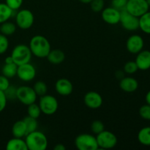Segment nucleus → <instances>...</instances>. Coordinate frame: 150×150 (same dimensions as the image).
<instances>
[{
    "instance_id": "1",
    "label": "nucleus",
    "mask_w": 150,
    "mask_h": 150,
    "mask_svg": "<svg viewBox=\"0 0 150 150\" xmlns=\"http://www.w3.org/2000/svg\"><path fill=\"white\" fill-rule=\"evenodd\" d=\"M32 55L38 58H46L51 50V44L45 37L42 35H35L30 40L29 45Z\"/></svg>"
},
{
    "instance_id": "2",
    "label": "nucleus",
    "mask_w": 150,
    "mask_h": 150,
    "mask_svg": "<svg viewBox=\"0 0 150 150\" xmlns=\"http://www.w3.org/2000/svg\"><path fill=\"white\" fill-rule=\"evenodd\" d=\"M25 142L29 150H45L48 147V139L43 133L38 130L28 133Z\"/></svg>"
},
{
    "instance_id": "3",
    "label": "nucleus",
    "mask_w": 150,
    "mask_h": 150,
    "mask_svg": "<svg viewBox=\"0 0 150 150\" xmlns=\"http://www.w3.org/2000/svg\"><path fill=\"white\" fill-rule=\"evenodd\" d=\"M10 56L13 58L15 64L18 66L29 62L32 59V54L29 45L25 44H18L14 47Z\"/></svg>"
},
{
    "instance_id": "4",
    "label": "nucleus",
    "mask_w": 150,
    "mask_h": 150,
    "mask_svg": "<svg viewBox=\"0 0 150 150\" xmlns=\"http://www.w3.org/2000/svg\"><path fill=\"white\" fill-rule=\"evenodd\" d=\"M75 146L79 150H97L99 149L96 137L88 133L79 135L75 139Z\"/></svg>"
},
{
    "instance_id": "5",
    "label": "nucleus",
    "mask_w": 150,
    "mask_h": 150,
    "mask_svg": "<svg viewBox=\"0 0 150 150\" xmlns=\"http://www.w3.org/2000/svg\"><path fill=\"white\" fill-rule=\"evenodd\" d=\"M39 106L42 113L44 114L52 115L55 114L58 109V100L53 95L45 94L40 98Z\"/></svg>"
},
{
    "instance_id": "6",
    "label": "nucleus",
    "mask_w": 150,
    "mask_h": 150,
    "mask_svg": "<svg viewBox=\"0 0 150 150\" xmlns=\"http://www.w3.org/2000/svg\"><path fill=\"white\" fill-rule=\"evenodd\" d=\"M99 149H109L115 147L117 144V137L114 133L104 130L96 136Z\"/></svg>"
},
{
    "instance_id": "7",
    "label": "nucleus",
    "mask_w": 150,
    "mask_h": 150,
    "mask_svg": "<svg viewBox=\"0 0 150 150\" xmlns=\"http://www.w3.org/2000/svg\"><path fill=\"white\" fill-rule=\"evenodd\" d=\"M37 98L38 95L35 93L33 87L21 86L16 89V99L18 100L23 105H29L35 103Z\"/></svg>"
},
{
    "instance_id": "8",
    "label": "nucleus",
    "mask_w": 150,
    "mask_h": 150,
    "mask_svg": "<svg viewBox=\"0 0 150 150\" xmlns=\"http://www.w3.org/2000/svg\"><path fill=\"white\" fill-rule=\"evenodd\" d=\"M16 26L21 29H30L34 24L35 16L32 11L27 9L19 10L16 16Z\"/></svg>"
},
{
    "instance_id": "9",
    "label": "nucleus",
    "mask_w": 150,
    "mask_h": 150,
    "mask_svg": "<svg viewBox=\"0 0 150 150\" xmlns=\"http://www.w3.org/2000/svg\"><path fill=\"white\" fill-rule=\"evenodd\" d=\"M149 9L146 0H128L125 7L128 13L138 18L149 11Z\"/></svg>"
},
{
    "instance_id": "10",
    "label": "nucleus",
    "mask_w": 150,
    "mask_h": 150,
    "mask_svg": "<svg viewBox=\"0 0 150 150\" xmlns=\"http://www.w3.org/2000/svg\"><path fill=\"white\" fill-rule=\"evenodd\" d=\"M120 23L127 31H136L139 29V18L130 14L125 9L120 11Z\"/></svg>"
},
{
    "instance_id": "11",
    "label": "nucleus",
    "mask_w": 150,
    "mask_h": 150,
    "mask_svg": "<svg viewBox=\"0 0 150 150\" xmlns=\"http://www.w3.org/2000/svg\"><path fill=\"white\" fill-rule=\"evenodd\" d=\"M20 80L25 82H29L33 80L36 76V69L29 62L18 66L17 74Z\"/></svg>"
},
{
    "instance_id": "12",
    "label": "nucleus",
    "mask_w": 150,
    "mask_h": 150,
    "mask_svg": "<svg viewBox=\"0 0 150 150\" xmlns=\"http://www.w3.org/2000/svg\"><path fill=\"white\" fill-rule=\"evenodd\" d=\"M144 45V41L142 36L139 35H133L129 37L126 42V48L128 52L133 54H137L142 51Z\"/></svg>"
},
{
    "instance_id": "13",
    "label": "nucleus",
    "mask_w": 150,
    "mask_h": 150,
    "mask_svg": "<svg viewBox=\"0 0 150 150\" xmlns=\"http://www.w3.org/2000/svg\"><path fill=\"white\" fill-rule=\"evenodd\" d=\"M101 17L104 22L108 24H118L120 21V11L113 7H106L101 12Z\"/></svg>"
},
{
    "instance_id": "14",
    "label": "nucleus",
    "mask_w": 150,
    "mask_h": 150,
    "mask_svg": "<svg viewBox=\"0 0 150 150\" xmlns=\"http://www.w3.org/2000/svg\"><path fill=\"white\" fill-rule=\"evenodd\" d=\"M83 103L88 108L91 109H97L102 105L103 98L98 92L90 91L83 97Z\"/></svg>"
},
{
    "instance_id": "15",
    "label": "nucleus",
    "mask_w": 150,
    "mask_h": 150,
    "mask_svg": "<svg viewBox=\"0 0 150 150\" xmlns=\"http://www.w3.org/2000/svg\"><path fill=\"white\" fill-rule=\"evenodd\" d=\"M55 89L59 95L62 96H67L73 92V83L67 79H60L56 82Z\"/></svg>"
},
{
    "instance_id": "16",
    "label": "nucleus",
    "mask_w": 150,
    "mask_h": 150,
    "mask_svg": "<svg viewBox=\"0 0 150 150\" xmlns=\"http://www.w3.org/2000/svg\"><path fill=\"white\" fill-rule=\"evenodd\" d=\"M138 68L140 70H147L150 68V51L142 50L138 53L136 60Z\"/></svg>"
},
{
    "instance_id": "17",
    "label": "nucleus",
    "mask_w": 150,
    "mask_h": 150,
    "mask_svg": "<svg viewBox=\"0 0 150 150\" xmlns=\"http://www.w3.org/2000/svg\"><path fill=\"white\" fill-rule=\"evenodd\" d=\"M120 87L127 93L136 92L139 88V82L133 77H124L120 80Z\"/></svg>"
},
{
    "instance_id": "18",
    "label": "nucleus",
    "mask_w": 150,
    "mask_h": 150,
    "mask_svg": "<svg viewBox=\"0 0 150 150\" xmlns=\"http://www.w3.org/2000/svg\"><path fill=\"white\" fill-rule=\"evenodd\" d=\"M46 58L51 64H59L65 59V54L60 49H53L49 51Z\"/></svg>"
},
{
    "instance_id": "19",
    "label": "nucleus",
    "mask_w": 150,
    "mask_h": 150,
    "mask_svg": "<svg viewBox=\"0 0 150 150\" xmlns=\"http://www.w3.org/2000/svg\"><path fill=\"white\" fill-rule=\"evenodd\" d=\"M7 150H28L25 140L22 138H16L8 141L6 145Z\"/></svg>"
},
{
    "instance_id": "20",
    "label": "nucleus",
    "mask_w": 150,
    "mask_h": 150,
    "mask_svg": "<svg viewBox=\"0 0 150 150\" xmlns=\"http://www.w3.org/2000/svg\"><path fill=\"white\" fill-rule=\"evenodd\" d=\"M12 133L16 138H23L26 136V127L23 120H18L13 124Z\"/></svg>"
},
{
    "instance_id": "21",
    "label": "nucleus",
    "mask_w": 150,
    "mask_h": 150,
    "mask_svg": "<svg viewBox=\"0 0 150 150\" xmlns=\"http://www.w3.org/2000/svg\"><path fill=\"white\" fill-rule=\"evenodd\" d=\"M139 29L144 33L150 35V12L148 11L139 17Z\"/></svg>"
},
{
    "instance_id": "22",
    "label": "nucleus",
    "mask_w": 150,
    "mask_h": 150,
    "mask_svg": "<svg viewBox=\"0 0 150 150\" xmlns=\"http://www.w3.org/2000/svg\"><path fill=\"white\" fill-rule=\"evenodd\" d=\"M138 140L144 146H150V127H144L139 130Z\"/></svg>"
},
{
    "instance_id": "23",
    "label": "nucleus",
    "mask_w": 150,
    "mask_h": 150,
    "mask_svg": "<svg viewBox=\"0 0 150 150\" xmlns=\"http://www.w3.org/2000/svg\"><path fill=\"white\" fill-rule=\"evenodd\" d=\"M14 10L6 4V3H0V24L7 21L13 16Z\"/></svg>"
},
{
    "instance_id": "24",
    "label": "nucleus",
    "mask_w": 150,
    "mask_h": 150,
    "mask_svg": "<svg viewBox=\"0 0 150 150\" xmlns=\"http://www.w3.org/2000/svg\"><path fill=\"white\" fill-rule=\"evenodd\" d=\"M18 65L15 63H10V64H5L2 67L1 73L3 76H6L8 79L15 77L17 74Z\"/></svg>"
},
{
    "instance_id": "25",
    "label": "nucleus",
    "mask_w": 150,
    "mask_h": 150,
    "mask_svg": "<svg viewBox=\"0 0 150 150\" xmlns=\"http://www.w3.org/2000/svg\"><path fill=\"white\" fill-rule=\"evenodd\" d=\"M16 31V25L10 21H5L1 23L0 32L5 36H10L13 35Z\"/></svg>"
},
{
    "instance_id": "26",
    "label": "nucleus",
    "mask_w": 150,
    "mask_h": 150,
    "mask_svg": "<svg viewBox=\"0 0 150 150\" xmlns=\"http://www.w3.org/2000/svg\"><path fill=\"white\" fill-rule=\"evenodd\" d=\"M23 122H24L25 125H26V133H29L31 132H33L35 130H37L38 126V121H37V119L33 118V117H31L29 116L25 117L23 119ZM26 134V135H27Z\"/></svg>"
},
{
    "instance_id": "27",
    "label": "nucleus",
    "mask_w": 150,
    "mask_h": 150,
    "mask_svg": "<svg viewBox=\"0 0 150 150\" xmlns=\"http://www.w3.org/2000/svg\"><path fill=\"white\" fill-rule=\"evenodd\" d=\"M27 114L28 116L31 117H33L35 119L39 118L40 116L41 111L40 108L39 106V104H37L35 103L30 104V105H27Z\"/></svg>"
},
{
    "instance_id": "28",
    "label": "nucleus",
    "mask_w": 150,
    "mask_h": 150,
    "mask_svg": "<svg viewBox=\"0 0 150 150\" xmlns=\"http://www.w3.org/2000/svg\"><path fill=\"white\" fill-rule=\"evenodd\" d=\"M33 89L35 90V93L37 94L38 96H42V95H45L48 91V87L45 82L42 81H38L35 83L33 86Z\"/></svg>"
},
{
    "instance_id": "29",
    "label": "nucleus",
    "mask_w": 150,
    "mask_h": 150,
    "mask_svg": "<svg viewBox=\"0 0 150 150\" xmlns=\"http://www.w3.org/2000/svg\"><path fill=\"white\" fill-rule=\"evenodd\" d=\"M89 4L92 11L100 13L105 8V0H92Z\"/></svg>"
},
{
    "instance_id": "30",
    "label": "nucleus",
    "mask_w": 150,
    "mask_h": 150,
    "mask_svg": "<svg viewBox=\"0 0 150 150\" xmlns=\"http://www.w3.org/2000/svg\"><path fill=\"white\" fill-rule=\"evenodd\" d=\"M91 131L94 133V134H99L102 131L105 130V125L100 120H95L91 124Z\"/></svg>"
},
{
    "instance_id": "31",
    "label": "nucleus",
    "mask_w": 150,
    "mask_h": 150,
    "mask_svg": "<svg viewBox=\"0 0 150 150\" xmlns=\"http://www.w3.org/2000/svg\"><path fill=\"white\" fill-rule=\"evenodd\" d=\"M139 68L135 61H129L124 65V71L127 74H133L138 71Z\"/></svg>"
},
{
    "instance_id": "32",
    "label": "nucleus",
    "mask_w": 150,
    "mask_h": 150,
    "mask_svg": "<svg viewBox=\"0 0 150 150\" xmlns=\"http://www.w3.org/2000/svg\"><path fill=\"white\" fill-rule=\"evenodd\" d=\"M139 115L142 119L150 120V105L146 103L139 108Z\"/></svg>"
},
{
    "instance_id": "33",
    "label": "nucleus",
    "mask_w": 150,
    "mask_h": 150,
    "mask_svg": "<svg viewBox=\"0 0 150 150\" xmlns=\"http://www.w3.org/2000/svg\"><path fill=\"white\" fill-rule=\"evenodd\" d=\"M9 47V41L7 36L0 34V54H3L7 51Z\"/></svg>"
},
{
    "instance_id": "34",
    "label": "nucleus",
    "mask_w": 150,
    "mask_h": 150,
    "mask_svg": "<svg viewBox=\"0 0 150 150\" xmlns=\"http://www.w3.org/2000/svg\"><path fill=\"white\" fill-rule=\"evenodd\" d=\"M127 1L128 0H111V7L122 11L125 9Z\"/></svg>"
},
{
    "instance_id": "35",
    "label": "nucleus",
    "mask_w": 150,
    "mask_h": 150,
    "mask_svg": "<svg viewBox=\"0 0 150 150\" xmlns=\"http://www.w3.org/2000/svg\"><path fill=\"white\" fill-rule=\"evenodd\" d=\"M23 0H5V3L13 10H18L22 6Z\"/></svg>"
},
{
    "instance_id": "36",
    "label": "nucleus",
    "mask_w": 150,
    "mask_h": 150,
    "mask_svg": "<svg viewBox=\"0 0 150 150\" xmlns=\"http://www.w3.org/2000/svg\"><path fill=\"white\" fill-rule=\"evenodd\" d=\"M10 86V81H9L8 78L3 76V75L0 76V90L4 92L8 89Z\"/></svg>"
},
{
    "instance_id": "37",
    "label": "nucleus",
    "mask_w": 150,
    "mask_h": 150,
    "mask_svg": "<svg viewBox=\"0 0 150 150\" xmlns=\"http://www.w3.org/2000/svg\"><path fill=\"white\" fill-rule=\"evenodd\" d=\"M7 98L6 97L5 93L3 91L0 90V112L4 111L7 105Z\"/></svg>"
},
{
    "instance_id": "38",
    "label": "nucleus",
    "mask_w": 150,
    "mask_h": 150,
    "mask_svg": "<svg viewBox=\"0 0 150 150\" xmlns=\"http://www.w3.org/2000/svg\"><path fill=\"white\" fill-rule=\"evenodd\" d=\"M16 89H17L10 86L7 90L4 91V93H5L6 97H7V99H8V98H11V99H15V98H16Z\"/></svg>"
},
{
    "instance_id": "39",
    "label": "nucleus",
    "mask_w": 150,
    "mask_h": 150,
    "mask_svg": "<svg viewBox=\"0 0 150 150\" xmlns=\"http://www.w3.org/2000/svg\"><path fill=\"white\" fill-rule=\"evenodd\" d=\"M54 150H65L66 147L62 144H58L56 145L54 147Z\"/></svg>"
},
{
    "instance_id": "40",
    "label": "nucleus",
    "mask_w": 150,
    "mask_h": 150,
    "mask_svg": "<svg viewBox=\"0 0 150 150\" xmlns=\"http://www.w3.org/2000/svg\"><path fill=\"white\" fill-rule=\"evenodd\" d=\"M4 62H5V64H10V63H14V62H13V58H12L11 56H9V57L5 58Z\"/></svg>"
},
{
    "instance_id": "41",
    "label": "nucleus",
    "mask_w": 150,
    "mask_h": 150,
    "mask_svg": "<svg viewBox=\"0 0 150 150\" xmlns=\"http://www.w3.org/2000/svg\"><path fill=\"white\" fill-rule=\"evenodd\" d=\"M145 100H146V103L150 105V90L146 93V97H145Z\"/></svg>"
},
{
    "instance_id": "42",
    "label": "nucleus",
    "mask_w": 150,
    "mask_h": 150,
    "mask_svg": "<svg viewBox=\"0 0 150 150\" xmlns=\"http://www.w3.org/2000/svg\"><path fill=\"white\" fill-rule=\"evenodd\" d=\"M79 1L83 4H90L92 0H79Z\"/></svg>"
},
{
    "instance_id": "43",
    "label": "nucleus",
    "mask_w": 150,
    "mask_h": 150,
    "mask_svg": "<svg viewBox=\"0 0 150 150\" xmlns=\"http://www.w3.org/2000/svg\"><path fill=\"white\" fill-rule=\"evenodd\" d=\"M146 1H147L148 5H149V7H150V0H146Z\"/></svg>"
},
{
    "instance_id": "44",
    "label": "nucleus",
    "mask_w": 150,
    "mask_h": 150,
    "mask_svg": "<svg viewBox=\"0 0 150 150\" xmlns=\"http://www.w3.org/2000/svg\"></svg>"
}]
</instances>
